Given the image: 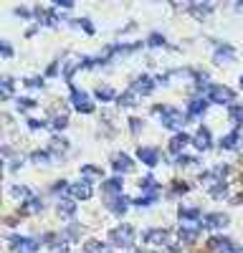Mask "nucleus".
<instances>
[{
	"instance_id": "nucleus-24",
	"label": "nucleus",
	"mask_w": 243,
	"mask_h": 253,
	"mask_svg": "<svg viewBox=\"0 0 243 253\" xmlns=\"http://www.w3.org/2000/svg\"><path fill=\"white\" fill-rule=\"evenodd\" d=\"M59 213L66 215V218H71L76 213V203L71 200V197H61V200H59Z\"/></svg>"
},
{
	"instance_id": "nucleus-15",
	"label": "nucleus",
	"mask_w": 243,
	"mask_h": 253,
	"mask_svg": "<svg viewBox=\"0 0 243 253\" xmlns=\"http://www.w3.org/2000/svg\"><path fill=\"white\" fill-rule=\"evenodd\" d=\"M228 225V215H223V213H208L205 218H203V223H200V228H226Z\"/></svg>"
},
{
	"instance_id": "nucleus-9",
	"label": "nucleus",
	"mask_w": 243,
	"mask_h": 253,
	"mask_svg": "<svg viewBox=\"0 0 243 253\" xmlns=\"http://www.w3.org/2000/svg\"><path fill=\"white\" fill-rule=\"evenodd\" d=\"M154 84H157V81H154L152 76H137V79L132 81V91H135L137 96H147L154 89Z\"/></svg>"
},
{
	"instance_id": "nucleus-5",
	"label": "nucleus",
	"mask_w": 243,
	"mask_h": 253,
	"mask_svg": "<svg viewBox=\"0 0 243 253\" xmlns=\"http://www.w3.org/2000/svg\"><path fill=\"white\" fill-rule=\"evenodd\" d=\"M10 246H13L15 253H38V240H33V238L13 236L10 238Z\"/></svg>"
},
{
	"instance_id": "nucleus-26",
	"label": "nucleus",
	"mask_w": 243,
	"mask_h": 253,
	"mask_svg": "<svg viewBox=\"0 0 243 253\" xmlns=\"http://www.w3.org/2000/svg\"><path fill=\"white\" fill-rule=\"evenodd\" d=\"M228 117L233 124H243V106L241 104H230L228 106Z\"/></svg>"
},
{
	"instance_id": "nucleus-10",
	"label": "nucleus",
	"mask_w": 243,
	"mask_h": 253,
	"mask_svg": "<svg viewBox=\"0 0 243 253\" xmlns=\"http://www.w3.org/2000/svg\"><path fill=\"white\" fill-rule=\"evenodd\" d=\"M119 193H122V180H119V178L104 180V185H102V195H104V200H106V203H109V200H114V197H119Z\"/></svg>"
},
{
	"instance_id": "nucleus-51",
	"label": "nucleus",
	"mask_w": 243,
	"mask_h": 253,
	"mask_svg": "<svg viewBox=\"0 0 243 253\" xmlns=\"http://www.w3.org/2000/svg\"><path fill=\"white\" fill-rule=\"evenodd\" d=\"M56 5H59V8H71V0H59Z\"/></svg>"
},
{
	"instance_id": "nucleus-7",
	"label": "nucleus",
	"mask_w": 243,
	"mask_h": 253,
	"mask_svg": "<svg viewBox=\"0 0 243 253\" xmlns=\"http://www.w3.org/2000/svg\"><path fill=\"white\" fill-rule=\"evenodd\" d=\"M145 243L147 246H154V248H160V246H165L167 243V230L165 228H150V230H145Z\"/></svg>"
},
{
	"instance_id": "nucleus-2",
	"label": "nucleus",
	"mask_w": 243,
	"mask_h": 253,
	"mask_svg": "<svg viewBox=\"0 0 243 253\" xmlns=\"http://www.w3.org/2000/svg\"><path fill=\"white\" fill-rule=\"evenodd\" d=\"M109 243L112 246H119V248H129L132 243H135V228L132 225H117L109 230Z\"/></svg>"
},
{
	"instance_id": "nucleus-44",
	"label": "nucleus",
	"mask_w": 243,
	"mask_h": 253,
	"mask_svg": "<svg viewBox=\"0 0 243 253\" xmlns=\"http://www.w3.org/2000/svg\"><path fill=\"white\" fill-rule=\"evenodd\" d=\"M28 127L30 129H41V127H48V122H41V119H28Z\"/></svg>"
},
{
	"instance_id": "nucleus-34",
	"label": "nucleus",
	"mask_w": 243,
	"mask_h": 253,
	"mask_svg": "<svg viewBox=\"0 0 243 253\" xmlns=\"http://www.w3.org/2000/svg\"><path fill=\"white\" fill-rule=\"evenodd\" d=\"M208 190H211V195H213V197H226V193H228V185H226V180H223V182H215V185H211Z\"/></svg>"
},
{
	"instance_id": "nucleus-18",
	"label": "nucleus",
	"mask_w": 243,
	"mask_h": 253,
	"mask_svg": "<svg viewBox=\"0 0 243 253\" xmlns=\"http://www.w3.org/2000/svg\"><path fill=\"white\" fill-rule=\"evenodd\" d=\"M137 157L145 162V164H150V167H154V164L160 162V152L154 149V147H139L137 149Z\"/></svg>"
},
{
	"instance_id": "nucleus-14",
	"label": "nucleus",
	"mask_w": 243,
	"mask_h": 253,
	"mask_svg": "<svg viewBox=\"0 0 243 253\" xmlns=\"http://www.w3.org/2000/svg\"><path fill=\"white\" fill-rule=\"evenodd\" d=\"M66 152H69V142H66V139L56 137V139L48 142V155H51V160H61Z\"/></svg>"
},
{
	"instance_id": "nucleus-40",
	"label": "nucleus",
	"mask_w": 243,
	"mask_h": 253,
	"mask_svg": "<svg viewBox=\"0 0 243 253\" xmlns=\"http://www.w3.org/2000/svg\"><path fill=\"white\" fill-rule=\"evenodd\" d=\"M129 129H132V132H135V134H139V132H142V119H137V117H132V119H129Z\"/></svg>"
},
{
	"instance_id": "nucleus-16",
	"label": "nucleus",
	"mask_w": 243,
	"mask_h": 253,
	"mask_svg": "<svg viewBox=\"0 0 243 253\" xmlns=\"http://www.w3.org/2000/svg\"><path fill=\"white\" fill-rule=\"evenodd\" d=\"M129 203H135V200H129L127 195H119V197H114V200H109L106 208H109L114 215H124V213L129 210Z\"/></svg>"
},
{
	"instance_id": "nucleus-29",
	"label": "nucleus",
	"mask_w": 243,
	"mask_h": 253,
	"mask_svg": "<svg viewBox=\"0 0 243 253\" xmlns=\"http://www.w3.org/2000/svg\"><path fill=\"white\" fill-rule=\"evenodd\" d=\"M71 26H74V28H81V30H86V33H94V26H91L89 18H71Z\"/></svg>"
},
{
	"instance_id": "nucleus-22",
	"label": "nucleus",
	"mask_w": 243,
	"mask_h": 253,
	"mask_svg": "<svg viewBox=\"0 0 243 253\" xmlns=\"http://www.w3.org/2000/svg\"><path fill=\"white\" fill-rule=\"evenodd\" d=\"M43 205H46V203H43L41 197H30L28 203H23V208H20V213H23V215H30V213H41V210H43Z\"/></svg>"
},
{
	"instance_id": "nucleus-41",
	"label": "nucleus",
	"mask_w": 243,
	"mask_h": 253,
	"mask_svg": "<svg viewBox=\"0 0 243 253\" xmlns=\"http://www.w3.org/2000/svg\"><path fill=\"white\" fill-rule=\"evenodd\" d=\"M15 15H20V18H30V15H36L33 10H28V8H23V5H18L15 8Z\"/></svg>"
},
{
	"instance_id": "nucleus-4",
	"label": "nucleus",
	"mask_w": 243,
	"mask_h": 253,
	"mask_svg": "<svg viewBox=\"0 0 243 253\" xmlns=\"http://www.w3.org/2000/svg\"><path fill=\"white\" fill-rule=\"evenodd\" d=\"M236 99L233 89H228V86H211L208 89V102H213V104H228Z\"/></svg>"
},
{
	"instance_id": "nucleus-20",
	"label": "nucleus",
	"mask_w": 243,
	"mask_h": 253,
	"mask_svg": "<svg viewBox=\"0 0 243 253\" xmlns=\"http://www.w3.org/2000/svg\"><path fill=\"white\" fill-rule=\"evenodd\" d=\"M197 238H200V228H193V225H182L180 228V243L190 246V243H195Z\"/></svg>"
},
{
	"instance_id": "nucleus-31",
	"label": "nucleus",
	"mask_w": 243,
	"mask_h": 253,
	"mask_svg": "<svg viewBox=\"0 0 243 253\" xmlns=\"http://www.w3.org/2000/svg\"><path fill=\"white\" fill-rule=\"evenodd\" d=\"M84 253H106V243L89 240V243H84Z\"/></svg>"
},
{
	"instance_id": "nucleus-27",
	"label": "nucleus",
	"mask_w": 243,
	"mask_h": 253,
	"mask_svg": "<svg viewBox=\"0 0 243 253\" xmlns=\"http://www.w3.org/2000/svg\"><path fill=\"white\" fill-rule=\"evenodd\" d=\"M139 188H142V193H157V190H160V188H157V180H154L152 175H147V178L139 180Z\"/></svg>"
},
{
	"instance_id": "nucleus-32",
	"label": "nucleus",
	"mask_w": 243,
	"mask_h": 253,
	"mask_svg": "<svg viewBox=\"0 0 243 253\" xmlns=\"http://www.w3.org/2000/svg\"><path fill=\"white\" fill-rule=\"evenodd\" d=\"M152 203H157V193H145L142 197H137V200H135V205H139V208H147Z\"/></svg>"
},
{
	"instance_id": "nucleus-30",
	"label": "nucleus",
	"mask_w": 243,
	"mask_h": 253,
	"mask_svg": "<svg viewBox=\"0 0 243 253\" xmlns=\"http://www.w3.org/2000/svg\"><path fill=\"white\" fill-rule=\"evenodd\" d=\"M10 193H13L15 197H20V200H26V203L33 197V195H30V190L26 188V185H13V188H10Z\"/></svg>"
},
{
	"instance_id": "nucleus-45",
	"label": "nucleus",
	"mask_w": 243,
	"mask_h": 253,
	"mask_svg": "<svg viewBox=\"0 0 243 253\" xmlns=\"http://www.w3.org/2000/svg\"><path fill=\"white\" fill-rule=\"evenodd\" d=\"M195 162H197L195 157H187V155H180L178 157V164H182V167H185V164H195Z\"/></svg>"
},
{
	"instance_id": "nucleus-1",
	"label": "nucleus",
	"mask_w": 243,
	"mask_h": 253,
	"mask_svg": "<svg viewBox=\"0 0 243 253\" xmlns=\"http://www.w3.org/2000/svg\"><path fill=\"white\" fill-rule=\"evenodd\" d=\"M154 112H157L162 117V124L167 127V129H182L187 124V114L178 112V109H172V106H154Z\"/></svg>"
},
{
	"instance_id": "nucleus-33",
	"label": "nucleus",
	"mask_w": 243,
	"mask_h": 253,
	"mask_svg": "<svg viewBox=\"0 0 243 253\" xmlns=\"http://www.w3.org/2000/svg\"><path fill=\"white\" fill-rule=\"evenodd\" d=\"M66 124H69V117H66V112L56 114V117H53V122H48V127H51V129H63Z\"/></svg>"
},
{
	"instance_id": "nucleus-36",
	"label": "nucleus",
	"mask_w": 243,
	"mask_h": 253,
	"mask_svg": "<svg viewBox=\"0 0 243 253\" xmlns=\"http://www.w3.org/2000/svg\"><path fill=\"white\" fill-rule=\"evenodd\" d=\"M30 160L38 162V164H46V162L51 160V155H48V149H36V152L30 155Z\"/></svg>"
},
{
	"instance_id": "nucleus-37",
	"label": "nucleus",
	"mask_w": 243,
	"mask_h": 253,
	"mask_svg": "<svg viewBox=\"0 0 243 253\" xmlns=\"http://www.w3.org/2000/svg\"><path fill=\"white\" fill-rule=\"evenodd\" d=\"M15 106L20 109V112H28V109L36 106V99H23V96H18V99H15Z\"/></svg>"
},
{
	"instance_id": "nucleus-6",
	"label": "nucleus",
	"mask_w": 243,
	"mask_h": 253,
	"mask_svg": "<svg viewBox=\"0 0 243 253\" xmlns=\"http://www.w3.org/2000/svg\"><path fill=\"white\" fill-rule=\"evenodd\" d=\"M33 13H36V18H38V23H43V26H59V13L56 10H51V8H43V5H36L33 8Z\"/></svg>"
},
{
	"instance_id": "nucleus-28",
	"label": "nucleus",
	"mask_w": 243,
	"mask_h": 253,
	"mask_svg": "<svg viewBox=\"0 0 243 253\" xmlns=\"http://www.w3.org/2000/svg\"><path fill=\"white\" fill-rule=\"evenodd\" d=\"M180 218L182 221H200V210L197 208H180Z\"/></svg>"
},
{
	"instance_id": "nucleus-38",
	"label": "nucleus",
	"mask_w": 243,
	"mask_h": 253,
	"mask_svg": "<svg viewBox=\"0 0 243 253\" xmlns=\"http://www.w3.org/2000/svg\"><path fill=\"white\" fill-rule=\"evenodd\" d=\"M13 79H10V76H5L3 79V84H0V89H3V96H13Z\"/></svg>"
},
{
	"instance_id": "nucleus-11",
	"label": "nucleus",
	"mask_w": 243,
	"mask_h": 253,
	"mask_svg": "<svg viewBox=\"0 0 243 253\" xmlns=\"http://www.w3.org/2000/svg\"><path fill=\"white\" fill-rule=\"evenodd\" d=\"M112 167H114V172H132L135 170V162H132V157L124 155V152H117L112 157Z\"/></svg>"
},
{
	"instance_id": "nucleus-8",
	"label": "nucleus",
	"mask_w": 243,
	"mask_h": 253,
	"mask_svg": "<svg viewBox=\"0 0 243 253\" xmlns=\"http://www.w3.org/2000/svg\"><path fill=\"white\" fill-rule=\"evenodd\" d=\"M233 59H236V48L230 43H215V56H213L215 63H230Z\"/></svg>"
},
{
	"instance_id": "nucleus-39",
	"label": "nucleus",
	"mask_w": 243,
	"mask_h": 253,
	"mask_svg": "<svg viewBox=\"0 0 243 253\" xmlns=\"http://www.w3.org/2000/svg\"><path fill=\"white\" fill-rule=\"evenodd\" d=\"M147 46H165V36H160V33H152V36L147 38Z\"/></svg>"
},
{
	"instance_id": "nucleus-25",
	"label": "nucleus",
	"mask_w": 243,
	"mask_h": 253,
	"mask_svg": "<svg viewBox=\"0 0 243 253\" xmlns=\"http://www.w3.org/2000/svg\"><path fill=\"white\" fill-rule=\"evenodd\" d=\"M117 104H119V106H135V104H137V94L132 91V89L124 91V94H119V96H117Z\"/></svg>"
},
{
	"instance_id": "nucleus-46",
	"label": "nucleus",
	"mask_w": 243,
	"mask_h": 253,
	"mask_svg": "<svg viewBox=\"0 0 243 253\" xmlns=\"http://www.w3.org/2000/svg\"><path fill=\"white\" fill-rule=\"evenodd\" d=\"M63 238H79V225H69V230H66Z\"/></svg>"
},
{
	"instance_id": "nucleus-23",
	"label": "nucleus",
	"mask_w": 243,
	"mask_h": 253,
	"mask_svg": "<svg viewBox=\"0 0 243 253\" xmlns=\"http://www.w3.org/2000/svg\"><path fill=\"white\" fill-rule=\"evenodd\" d=\"M238 142H241V132L233 129L230 134H226L223 139H220V147H223V149H236V147H238Z\"/></svg>"
},
{
	"instance_id": "nucleus-13",
	"label": "nucleus",
	"mask_w": 243,
	"mask_h": 253,
	"mask_svg": "<svg viewBox=\"0 0 243 253\" xmlns=\"http://www.w3.org/2000/svg\"><path fill=\"white\" fill-rule=\"evenodd\" d=\"M193 145L197 147V149H211V145H213V137H211V129L208 127H200L195 132V137H193Z\"/></svg>"
},
{
	"instance_id": "nucleus-52",
	"label": "nucleus",
	"mask_w": 243,
	"mask_h": 253,
	"mask_svg": "<svg viewBox=\"0 0 243 253\" xmlns=\"http://www.w3.org/2000/svg\"><path fill=\"white\" fill-rule=\"evenodd\" d=\"M241 86H243V76H241Z\"/></svg>"
},
{
	"instance_id": "nucleus-48",
	"label": "nucleus",
	"mask_w": 243,
	"mask_h": 253,
	"mask_svg": "<svg viewBox=\"0 0 243 253\" xmlns=\"http://www.w3.org/2000/svg\"><path fill=\"white\" fill-rule=\"evenodd\" d=\"M172 193H187V185H185V182H178V185L172 188Z\"/></svg>"
},
{
	"instance_id": "nucleus-47",
	"label": "nucleus",
	"mask_w": 243,
	"mask_h": 253,
	"mask_svg": "<svg viewBox=\"0 0 243 253\" xmlns=\"http://www.w3.org/2000/svg\"><path fill=\"white\" fill-rule=\"evenodd\" d=\"M0 51H3V56H13V48H10V43H8V41L0 43Z\"/></svg>"
},
{
	"instance_id": "nucleus-3",
	"label": "nucleus",
	"mask_w": 243,
	"mask_h": 253,
	"mask_svg": "<svg viewBox=\"0 0 243 253\" xmlns=\"http://www.w3.org/2000/svg\"><path fill=\"white\" fill-rule=\"evenodd\" d=\"M71 104H74L76 112H81V114H91L94 112V102L89 99V94L76 89V86H71Z\"/></svg>"
},
{
	"instance_id": "nucleus-50",
	"label": "nucleus",
	"mask_w": 243,
	"mask_h": 253,
	"mask_svg": "<svg viewBox=\"0 0 243 253\" xmlns=\"http://www.w3.org/2000/svg\"><path fill=\"white\" fill-rule=\"evenodd\" d=\"M69 185H63V182H59V185H53V193H61V190H66Z\"/></svg>"
},
{
	"instance_id": "nucleus-42",
	"label": "nucleus",
	"mask_w": 243,
	"mask_h": 253,
	"mask_svg": "<svg viewBox=\"0 0 243 253\" xmlns=\"http://www.w3.org/2000/svg\"><path fill=\"white\" fill-rule=\"evenodd\" d=\"M102 175V170H99V167H94V164H84V167H81V175Z\"/></svg>"
},
{
	"instance_id": "nucleus-43",
	"label": "nucleus",
	"mask_w": 243,
	"mask_h": 253,
	"mask_svg": "<svg viewBox=\"0 0 243 253\" xmlns=\"http://www.w3.org/2000/svg\"><path fill=\"white\" fill-rule=\"evenodd\" d=\"M26 84L33 86V89H41V86H43V79H41V76H33V79H28Z\"/></svg>"
},
{
	"instance_id": "nucleus-49",
	"label": "nucleus",
	"mask_w": 243,
	"mask_h": 253,
	"mask_svg": "<svg viewBox=\"0 0 243 253\" xmlns=\"http://www.w3.org/2000/svg\"><path fill=\"white\" fill-rule=\"evenodd\" d=\"M56 71H59V63H51L48 71H46V76H56Z\"/></svg>"
},
{
	"instance_id": "nucleus-17",
	"label": "nucleus",
	"mask_w": 243,
	"mask_h": 253,
	"mask_svg": "<svg viewBox=\"0 0 243 253\" xmlns=\"http://www.w3.org/2000/svg\"><path fill=\"white\" fill-rule=\"evenodd\" d=\"M208 246H211L213 251H218V253H233V240H228V238H223V236H213L211 240H208Z\"/></svg>"
},
{
	"instance_id": "nucleus-19",
	"label": "nucleus",
	"mask_w": 243,
	"mask_h": 253,
	"mask_svg": "<svg viewBox=\"0 0 243 253\" xmlns=\"http://www.w3.org/2000/svg\"><path fill=\"white\" fill-rule=\"evenodd\" d=\"M190 142H193V137L185 134V132H180V134H175L170 139V152H172V155H178V152H182L187 145H190Z\"/></svg>"
},
{
	"instance_id": "nucleus-12",
	"label": "nucleus",
	"mask_w": 243,
	"mask_h": 253,
	"mask_svg": "<svg viewBox=\"0 0 243 253\" xmlns=\"http://www.w3.org/2000/svg\"><path fill=\"white\" fill-rule=\"evenodd\" d=\"M69 190H71V195H74V197H79V200H89L91 193H94V190H91V182L86 180V178H84V180H79V182H74Z\"/></svg>"
},
{
	"instance_id": "nucleus-21",
	"label": "nucleus",
	"mask_w": 243,
	"mask_h": 253,
	"mask_svg": "<svg viewBox=\"0 0 243 253\" xmlns=\"http://www.w3.org/2000/svg\"><path fill=\"white\" fill-rule=\"evenodd\" d=\"M208 104H211L208 99H193V102L187 104V117H200L208 109Z\"/></svg>"
},
{
	"instance_id": "nucleus-35",
	"label": "nucleus",
	"mask_w": 243,
	"mask_h": 253,
	"mask_svg": "<svg viewBox=\"0 0 243 253\" xmlns=\"http://www.w3.org/2000/svg\"><path fill=\"white\" fill-rule=\"evenodd\" d=\"M117 94H114V89L112 86H99L96 89V99H102V102H109V99H114Z\"/></svg>"
}]
</instances>
